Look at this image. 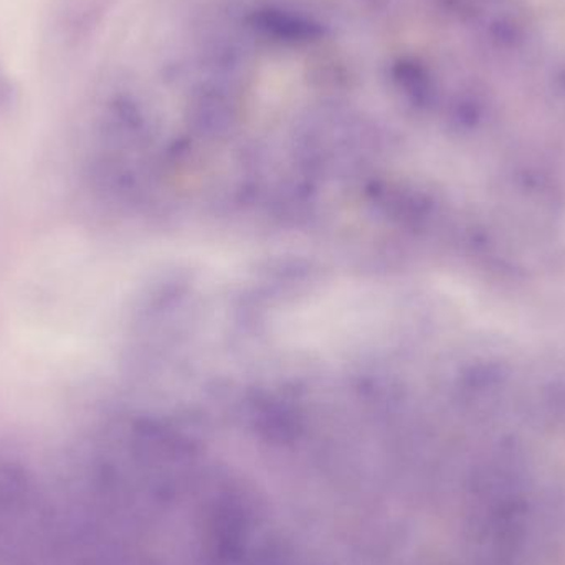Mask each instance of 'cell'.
Instances as JSON below:
<instances>
[]
</instances>
